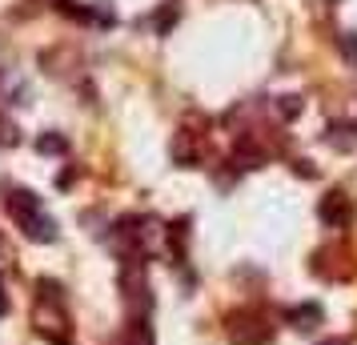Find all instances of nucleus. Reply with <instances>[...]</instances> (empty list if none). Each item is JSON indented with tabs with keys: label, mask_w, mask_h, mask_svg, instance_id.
I'll list each match as a JSON object with an SVG mask.
<instances>
[{
	"label": "nucleus",
	"mask_w": 357,
	"mask_h": 345,
	"mask_svg": "<svg viewBox=\"0 0 357 345\" xmlns=\"http://www.w3.org/2000/svg\"><path fill=\"white\" fill-rule=\"evenodd\" d=\"M325 345H345V342H325Z\"/></svg>",
	"instance_id": "9"
},
{
	"label": "nucleus",
	"mask_w": 357,
	"mask_h": 345,
	"mask_svg": "<svg viewBox=\"0 0 357 345\" xmlns=\"http://www.w3.org/2000/svg\"><path fill=\"white\" fill-rule=\"evenodd\" d=\"M301 113V100L297 97H281V116H297Z\"/></svg>",
	"instance_id": "7"
},
{
	"label": "nucleus",
	"mask_w": 357,
	"mask_h": 345,
	"mask_svg": "<svg viewBox=\"0 0 357 345\" xmlns=\"http://www.w3.org/2000/svg\"><path fill=\"white\" fill-rule=\"evenodd\" d=\"M177 20H181V4H177V0H165V8H157V17H153V29L165 36Z\"/></svg>",
	"instance_id": "3"
},
{
	"label": "nucleus",
	"mask_w": 357,
	"mask_h": 345,
	"mask_svg": "<svg viewBox=\"0 0 357 345\" xmlns=\"http://www.w3.org/2000/svg\"><path fill=\"white\" fill-rule=\"evenodd\" d=\"M349 217H354V209H349L345 193H329V197L321 201V221L325 225H349Z\"/></svg>",
	"instance_id": "2"
},
{
	"label": "nucleus",
	"mask_w": 357,
	"mask_h": 345,
	"mask_svg": "<svg viewBox=\"0 0 357 345\" xmlns=\"http://www.w3.org/2000/svg\"><path fill=\"white\" fill-rule=\"evenodd\" d=\"M329 145H337V148H354V145H357L354 125H329Z\"/></svg>",
	"instance_id": "4"
},
{
	"label": "nucleus",
	"mask_w": 357,
	"mask_h": 345,
	"mask_svg": "<svg viewBox=\"0 0 357 345\" xmlns=\"http://www.w3.org/2000/svg\"><path fill=\"white\" fill-rule=\"evenodd\" d=\"M36 148H40V153H65V137H56V132H52V137H40V141H36Z\"/></svg>",
	"instance_id": "5"
},
{
	"label": "nucleus",
	"mask_w": 357,
	"mask_h": 345,
	"mask_svg": "<svg viewBox=\"0 0 357 345\" xmlns=\"http://www.w3.org/2000/svg\"><path fill=\"white\" fill-rule=\"evenodd\" d=\"M341 52H345V56L357 65V33H345V36H341Z\"/></svg>",
	"instance_id": "6"
},
{
	"label": "nucleus",
	"mask_w": 357,
	"mask_h": 345,
	"mask_svg": "<svg viewBox=\"0 0 357 345\" xmlns=\"http://www.w3.org/2000/svg\"><path fill=\"white\" fill-rule=\"evenodd\" d=\"M0 313H4V293H0Z\"/></svg>",
	"instance_id": "8"
},
{
	"label": "nucleus",
	"mask_w": 357,
	"mask_h": 345,
	"mask_svg": "<svg viewBox=\"0 0 357 345\" xmlns=\"http://www.w3.org/2000/svg\"><path fill=\"white\" fill-rule=\"evenodd\" d=\"M8 213L17 217V225L24 229V237H33V241H52L56 237V221L45 213V205L36 201V193L13 189L8 193Z\"/></svg>",
	"instance_id": "1"
}]
</instances>
